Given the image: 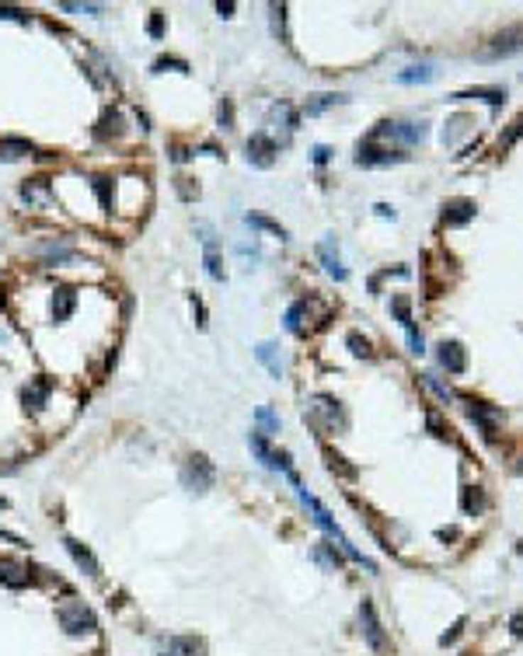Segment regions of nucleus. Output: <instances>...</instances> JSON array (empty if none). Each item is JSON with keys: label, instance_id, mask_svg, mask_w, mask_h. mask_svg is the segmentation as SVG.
Masks as SVG:
<instances>
[{"label": "nucleus", "instance_id": "obj_1", "mask_svg": "<svg viewBox=\"0 0 523 656\" xmlns=\"http://www.w3.org/2000/svg\"><path fill=\"white\" fill-rule=\"evenodd\" d=\"M293 489H297V496H300V503H304V506H307V510L314 513V524H318V527H321L328 537H335V541H338V548H342V552H346V555H349L353 562H360V566H366V569H373V562H370V559H363V552L356 548V545H353V541H349V537H346V534H342V527H338V524L331 520V513L324 510L321 503H318V499H314L311 492L304 489L300 482H297Z\"/></svg>", "mask_w": 523, "mask_h": 656}, {"label": "nucleus", "instance_id": "obj_2", "mask_svg": "<svg viewBox=\"0 0 523 656\" xmlns=\"http://www.w3.org/2000/svg\"><path fill=\"white\" fill-rule=\"evenodd\" d=\"M56 621L67 635H84V632H94L98 628V618L94 611L84 604V601H63L56 608Z\"/></svg>", "mask_w": 523, "mask_h": 656}, {"label": "nucleus", "instance_id": "obj_3", "mask_svg": "<svg viewBox=\"0 0 523 656\" xmlns=\"http://www.w3.org/2000/svg\"><path fill=\"white\" fill-rule=\"evenodd\" d=\"M182 486L189 492H206L209 486H213V464L202 457V454H192L189 461H185V468H182Z\"/></svg>", "mask_w": 523, "mask_h": 656}, {"label": "nucleus", "instance_id": "obj_4", "mask_svg": "<svg viewBox=\"0 0 523 656\" xmlns=\"http://www.w3.org/2000/svg\"><path fill=\"white\" fill-rule=\"evenodd\" d=\"M196 231H199L202 238V262H206V273H209V280H216V283H224L227 280V273H224V258H220V248H216V234H213V227L209 224H196Z\"/></svg>", "mask_w": 523, "mask_h": 656}, {"label": "nucleus", "instance_id": "obj_5", "mask_svg": "<svg viewBox=\"0 0 523 656\" xmlns=\"http://www.w3.org/2000/svg\"><path fill=\"white\" fill-rule=\"evenodd\" d=\"M523 49V25H513V28H506V32H499L495 39H492V45H485L482 60H499V56H513V53H520Z\"/></svg>", "mask_w": 523, "mask_h": 656}, {"label": "nucleus", "instance_id": "obj_6", "mask_svg": "<svg viewBox=\"0 0 523 656\" xmlns=\"http://www.w3.org/2000/svg\"><path fill=\"white\" fill-rule=\"evenodd\" d=\"M391 311H395V318H398V325L404 328V335H408V346H412V353H426V342H422V335L415 332V325H412V300L408 297H395L391 300Z\"/></svg>", "mask_w": 523, "mask_h": 656}, {"label": "nucleus", "instance_id": "obj_7", "mask_svg": "<svg viewBox=\"0 0 523 656\" xmlns=\"http://www.w3.org/2000/svg\"><path fill=\"white\" fill-rule=\"evenodd\" d=\"M248 161L255 164V168H272V161H276V140L269 136V133H251V140H248Z\"/></svg>", "mask_w": 523, "mask_h": 656}, {"label": "nucleus", "instance_id": "obj_8", "mask_svg": "<svg viewBox=\"0 0 523 656\" xmlns=\"http://www.w3.org/2000/svg\"><path fill=\"white\" fill-rule=\"evenodd\" d=\"M63 548L70 552V559H74V566H77L81 573H87L91 579H98V576H101V562L91 555V548H87V545H81L77 537H63Z\"/></svg>", "mask_w": 523, "mask_h": 656}, {"label": "nucleus", "instance_id": "obj_9", "mask_svg": "<svg viewBox=\"0 0 523 656\" xmlns=\"http://www.w3.org/2000/svg\"><path fill=\"white\" fill-rule=\"evenodd\" d=\"M42 258V266H63V262H81V255L70 248V241H45L32 248Z\"/></svg>", "mask_w": 523, "mask_h": 656}, {"label": "nucleus", "instance_id": "obj_10", "mask_svg": "<svg viewBox=\"0 0 523 656\" xmlns=\"http://www.w3.org/2000/svg\"><path fill=\"white\" fill-rule=\"evenodd\" d=\"M360 621H363V635H366L370 650H384V646H387V635H384V628H380V621H377V611H373V604H370V601H363Z\"/></svg>", "mask_w": 523, "mask_h": 656}, {"label": "nucleus", "instance_id": "obj_11", "mask_svg": "<svg viewBox=\"0 0 523 656\" xmlns=\"http://www.w3.org/2000/svg\"><path fill=\"white\" fill-rule=\"evenodd\" d=\"M318 258H321L324 273H328L335 283H346V280H349V269L342 266V258H338V248H335V241H331V238L318 245Z\"/></svg>", "mask_w": 523, "mask_h": 656}, {"label": "nucleus", "instance_id": "obj_12", "mask_svg": "<svg viewBox=\"0 0 523 656\" xmlns=\"http://www.w3.org/2000/svg\"><path fill=\"white\" fill-rule=\"evenodd\" d=\"M404 154H391V151H380L373 143H363L356 151V164L360 168H384V164H402Z\"/></svg>", "mask_w": 523, "mask_h": 656}, {"label": "nucleus", "instance_id": "obj_13", "mask_svg": "<svg viewBox=\"0 0 523 656\" xmlns=\"http://www.w3.org/2000/svg\"><path fill=\"white\" fill-rule=\"evenodd\" d=\"M468 220H475V203L471 199H450L443 206V224L446 227H464Z\"/></svg>", "mask_w": 523, "mask_h": 656}, {"label": "nucleus", "instance_id": "obj_14", "mask_svg": "<svg viewBox=\"0 0 523 656\" xmlns=\"http://www.w3.org/2000/svg\"><path fill=\"white\" fill-rule=\"evenodd\" d=\"M314 402H318L314 409H318V412L324 415V426H328V430H346V426H349L346 412H342V405H338L335 398H328V395H318Z\"/></svg>", "mask_w": 523, "mask_h": 656}, {"label": "nucleus", "instance_id": "obj_15", "mask_svg": "<svg viewBox=\"0 0 523 656\" xmlns=\"http://www.w3.org/2000/svg\"><path fill=\"white\" fill-rule=\"evenodd\" d=\"M164 653H171V656H206V643H202L199 635H171Z\"/></svg>", "mask_w": 523, "mask_h": 656}, {"label": "nucleus", "instance_id": "obj_16", "mask_svg": "<svg viewBox=\"0 0 523 656\" xmlns=\"http://www.w3.org/2000/svg\"><path fill=\"white\" fill-rule=\"evenodd\" d=\"M49 391H53V381L49 377H35V381H28V388H25V405L28 409H35V412H42L45 409V402H49Z\"/></svg>", "mask_w": 523, "mask_h": 656}, {"label": "nucleus", "instance_id": "obj_17", "mask_svg": "<svg viewBox=\"0 0 523 656\" xmlns=\"http://www.w3.org/2000/svg\"><path fill=\"white\" fill-rule=\"evenodd\" d=\"M440 363L450 373H464L468 370V353L461 342H440Z\"/></svg>", "mask_w": 523, "mask_h": 656}, {"label": "nucleus", "instance_id": "obj_18", "mask_svg": "<svg viewBox=\"0 0 523 656\" xmlns=\"http://www.w3.org/2000/svg\"><path fill=\"white\" fill-rule=\"evenodd\" d=\"M0 583H7L11 590H21V586L32 583V573H28L25 566L11 562V559H0Z\"/></svg>", "mask_w": 523, "mask_h": 656}, {"label": "nucleus", "instance_id": "obj_19", "mask_svg": "<svg viewBox=\"0 0 523 656\" xmlns=\"http://www.w3.org/2000/svg\"><path fill=\"white\" fill-rule=\"evenodd\" d=\"M74 307H77V293L70 287H60L53 293V322H67L74 315Z\"/></svg>", "mask_w": 523, "mask_h": 656}, {"label": "nucleus", "instance_id": "obj_20", "mask_svg": "<svg viewBox=\"0 0 523 656\" xmlns=\"http://www.w3.org/2000/svg\"><path fill=\"white\" fill-rule=\"evenodd\" d=\"M21 199H25L28 206H39V209H45V206H49V199H53V192H49V182H42V178L25 182V185H21Z\"/></svg>", "mask_w": 523, "mask_h": 656}, {"label": "nucleus", "instance_id": "obj_21", "mask_svg": "<svg viewBox=\"0 0 523 656\" xmlns=\"http://www.w3.org/2000/svg\"><path fill=\"white\" fill-rule=\"evenodd\" d=\"M255 356H258V363H265V367H269V373H272L276 381L286 373L280 349H276V342H258V346H255Z\"/></svg>", "mask_w": 523, "mask_h": 656}, {"label": "nucleus", "instance_id": "obj_22", "mask_svg": "<svg viewBox=\"0 0 523 656\" xmlns=\"http://www.w3.org/2000/svg\"><path fill=\"white\" fill-rule=\"evenodd\" d=\"M464 98H478V102H488V105H502L506 102V91L502 87H471V91H457L453 102H464Z\"/></svg>", "mask_w": 523, "mask_h": 656}, {"label": "nucleus", "instance_id": "obj_23", "mask_svg": "<svg viewBox=\"0 0 523 656\" xmlns=\"http://www.w3.org/2000/svg\"><path fill=\"white\" fill-rule=\"evenodd\" d=\"M307 311H311L307 300H293V304L286 307V332L300 335V332H304V322H307Z\"/></svg>", "mask_w": 523, "mask_h": 656}, {"label": "nucleus", "instance_id": "obj_24", "mask_svg": "<svg viewBox=\"0 0 523 656\" xmlns=\"http://www.w3.org/2000/svg\"><path fill=\"white\" fill-rule=\"evenodd\" d=\"M35 147L28 143V140H18V136H7V140H0V161H18V158H25V154H32Z\"/></svg>", "mask_w": 523, "mask_h": 656}, {"label": "nucleus", "instance_id": "obj_25", "mask_svg": "<svg viewBox=\"0 0 523 656\" xmlns=\"http://www.w3.org/2000/svg\"><path fill=\"white\" fill-rule=\"evenodd\" d=\"M94 136H98V140H109V136L119 140L122 136V116L119 112H105V116L98 119V126H94Z\"/></svg>", "mask_w": 523, "mask_h": 656}, {"label": "nucleus", "instance_id": "obj_26", "mask_svg": "<svg viewBox=\"0 0 523 656\" xmlns=\"http://www.w3.org/2000/svg\"><path fill=\"white\" fill-rule=\"evenodd\" d=\"M433 77H436V70H433L429 63H422V67H408V70H402L395 81L398 84H429Z\"/></svg>", "mask_w": 523, "mask_h": 656}, {"label": "nucleus", "instance_id": "obj_27", "mask_svg": "<svg viewBox=\"0 0 523 656\" xmlns=\"http://www.w3.org/2000/svg\"><path fill=\"white\" fill-rule=\"evenodd\" d=\"M244 220H248L251 227H258V231H269V234H276L280 241H286V227H280L276 220H269V217H262V213H248Z\"/></svg>", "mask_w": 523, "mask_h": 656}, {"label": "nucleus", "instance_id": "obj_28", "mask_svg": "<svg viewBox=\"0 0 523 656\" xmlns=\"http://www.w3.org/2000/svg\"><path fill=\"white\" fill-rule=\"evenodd\" d=\"M314 559L321 562L324 569H338V562H342V559H338V552H335L331 545H314Z\"/></svg>", "mask_w": 523, "mask_h": 656}, {"label": "nucleus", "instance_id": "obj_29", "mask_svg": "<svg viewBox=\"0 0 523 656\" xmlns=\"http://www.w3.org/2000/svg\"><path fill=\"white\" fill-rule=\"evenodd\" d=\"M335 102H346V98H342V94H318L314 102H307V109H304V112H307V116H321L324 109H328V105H335Z\"/></svg>", "mask_w": 523, "mask_h": 656}, {"label": "nucleus", "instance_id": "obj_30", "mask_svg": "<svg viewBox=\"0 0 523 656\" xmlns=\"http://www.w3.org/2000/svg\"><path fill=\"white\" fill-rule=\"evenodd\" d=\"M216 123L224 126V129H231V126H234V105H231V98H224V102H220V109H216Z\"/></svg>", "mask_w": 523, "mask_h": 656}, {"label": "nucleus", "instance_id": "obj_31", "mask_svg": "<svg viewBox=\"0 0 523 656\" xmlns=\"http://www.w3.org/2000/svg\"><path fill=\"white\" fill-rule=\"evenodd\" d=\"M94 192H98V199H101L105 209H112V182H109V178H98V182H94Z\"/></svg>", "mask_w": 523, "mask_h": 656}, {"label": "nucleus", "instance_id": "obj_32", "mask_svg": "<svg viewBox=\"0 0 523 656\" xmlns=\"http://www.w3.org/2000/svg\"><path fill=\"white\" fill-rule=\"evenodd\" d=\"M346 342H349V349H353L356 356H370V342L360 339V332H349V335H346Z\"/></svg>", "mask_w": 523, "mask_h": 656}, {"label": "nucleus", "instance_id": "obj_33", "mask_svg": "<svg viewBox=\"0 0 523 656\" xmlns=\"http://www.w3.org/2000/svg\"><path fill=\"white\" fill-rule=\"evenodd\" d=\"M255 419H258V422H262L269 433H280V419H276L269 409H258V412H255Z\"/></svg>", "mask_w": 523, "mask_h": 656}, {"label": "nucleus", "instance_id": "obj_34", "mask_svg": "<svg viewBox=\"0 0 523 656\" xmlns=\"http://www.w3.org/2000/svg\"><path fill=\"white\" fill-rule=\"evenodd\" d=\"M167 67H171V70H182V74L189 70V63H185V60H167V56H164V60H158V63H154V74H164Z\"/></svg>", "mask_w": 523, "mask_h": 656}, {"label": "nucleus", "instance_id": "obj_35", "mask_svg": "<svg viewBox=\"0 0 523 656\" xmlns=\"http://www.w3.org/2000/svg\"><path fill=\"white\" fill-rule=\"evenodd\" d=\"M175 189H178V196H182V199H196V196H199V189L192 185V178H178V182H175Z\"/></svg>", "mask_w": 523, "mask_h": 656}, {"label": "nucleus", "instance_id": "obj_36", "mask_svg": "<svg viewBox=\"0 0 523 656\" xmlns=\"http://www.w3.org/2000/svg\"><path fill=\"white\" fill-rule=\"evenodd\" d=\"M0 18H4V21H21V25L28 21V14H25L21 7H7V4H0Z\"/></svg>", "mask_w": 523, "mask_h": 656}, {"label": "nucleus", "instance_id": "obj_37", "mask_svg": "<svg viewBox=\"0 0 523 656\" xmlns=\"http://www.w3.org/2000/svg\"><path fill=\"white\" fill-rule=\"evenodd\" d=\"M167 154H171V161L175 164H185L192 154H189V147H182V143H167Z\"/></svg>", "mask_w": 523, "mask_h": 656}, {"label": "nucleus", "instance_id": "obj_38", "mask_svg": "<svg viewBox=\"0 0 523 656\" xmlns=\"http://www.w3.org/2000/svg\"><path fill=\"white\" fill-rule=\"evenodd\" d=\"M520 136H523V116H520V119H517L513 126H510V133L502 136V147H513V143H517Z\"/></svg>", "mask_w": 523, "mask_h": 656}, {"label": "nucleus", "instance_id": "obj_39", "mask_svg": "<svg viewBox=\"0 0 523 656\" xmlns=\"http://www.w3.org/2000/svg\"><path fill=\"white\" fill-rule=\"evenodd\" d=\"M328 468H331V471H342V475H356V468L342 464V457H335L331 451H328Z\"/></svg>", "mask_w": 523, "mask_h": 656}, {"label": "nucleus", "instance_id": "obj_40", "mask_svg": "<svg viewBox=\"0 0 523 656\" xmlns=\"http://www.w3.org/2000/svg\"><path fill=\"white\" fill-rule=\"evenodd\" d=\"M147 32H150L154 39H164V14H154V18H150V25H147Z\"/></svg>", "mask_w": 523, "mask_h": 656}, {"label": "nucleus", "instance_id": "obj_41", "mask_svg": "<svg viewBox=\"0 0 523 656\" xmlns=\"http://www.w3.org/2000/svg\"><path fill=\"white\" fill-rule=\"evenodd\" d=\"M422 377H426V384H429V388H433V391H436V395H440L443 402H450V391H446V388H443V384H440V381H436V377H433V373H422Z\"/></svg>", "mask_w": 523, "mask_h": 656}, {"label": "nucleus", "instance_id": "obj_42", "mask_svg": "<svg viewBox=\"0 0 523 656\" xmlns=\"http://www.w3.org/2000/svg\"><path fill=\"white\" fill-rule=\"evenodd\" d=\"M282 14H286V7H282V4H272V32H276V35H282Z\"/></svg>", "mask_w": 523, "mask_h": 656}, {"label": "nucleus", "instance_id": "obj_43", "mask_svg": "<svg viewBox=\"0 0 523 656\" xmlns=\"http://www.w3.org/2000/svg\"><path fill=\"white\" fill-rule=\"evenodd\" d=\"M192 311H196V325L199 328H206V307H202V300L192 293Z\"/></svg>", "mask_w": 523, "mask_h": 656}, {"label": "nucleus", "instance_id": "obj_44", "mask_svg": "<svg viewBox=\"0 0 523 656\" xmlns=\"http://www.w3.org/2000/svg\"><path fill=\"white\" fill-rule=\"evenodd\" d=\"M328 154H331L328 147H318V151H314V161H318V164H324V161H328Z\"/></svg>", "mask_w": 523, "mask_h": 656}, {"label": "nucleus", "instance_id": "obj_45", "mask_svg": "<svg viewBox=\"0 0 523 656\" xmlns=\"http://www.w3.org/2000/svg\"><path fill=\"white\" fill-rule=\"evenodd\" d=\"M373 209H377L380 217H391V220H395V209H391V206H384V203H380V206H373Z\"/></svg>", "mask_w": 523, "mask_h": 656}, {"label": "nucleus", "instance_id": "obj_46", "mask_svg": "<svg viewBox=\"0 0 523 656\" xmlns=\"http://www.w3.org/2000/svg\"><path fill=\"white\" fill-rule=\"evenodd\" d=\"M161 656H171V653H161Z\"/></svg>", "mask_w": 523, "mask_h": 656}]
</instances>
